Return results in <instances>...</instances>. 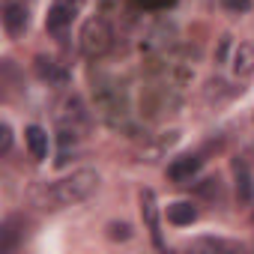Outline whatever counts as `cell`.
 <instances>
[{"label": "cell", "instance_id": "6da1fadb", "mask_svg": "<svg viewBox=\"0 0 254 254\" xmlns=\"http://www.w3.org/2000/svg\"><path fill=\"white\" fill-rule=\"evenodd\" d=\"M96 186H99V174L90 171V168H84V171H75V174H69V177L51 183V186H48V183L36 186V189L30 191V197H33V203L42 206V209H63V206H72V203L87 200V197L96 191Z\"/></svg>", "mask_w": 254, "mask_h": 254}, {"label": "cell", "instance_id": "7a4b0ae2", "mask_svg": "<svg viewBox=\"0 0 254 254\" xmlns=\"http://www.w3.org/2000/svg\"><path fill=\"white\" fill-rule=\"evenodd\" d=\"M57 126H60V141L63 144H75L87 129H90V114H87V108H84V102H81V96H63L60 102H57Z\"/></svg>", "mask_w": 254, "mask_h": 254}, {"label": "cell", "instance_id": "3957f363", "mask_svg": "<svg viewBox=\"0 0 254 254\" xmlns=\"http://www.w3.org/2000/svg\"><path fill=\"white\" fill-rule=\"evenodd\" d=\"M111 39H114V33H111L108 21L105 18H90L81 30V51L87 57H102V54L111 51Z\"/></svg>", "mask_w": 254, "mask_h": 254}, {"label": "cell", "instance_id": "277c9868", "mask_svg": "<svg viewBox=\"0 0 254 254\" xmlns=\"http://www.w3.org/2000/svg\"><path fill=\"white\" fill-rule=\"evenodd\" d=\"M81 9H84V0H51L45 27H48L54 36H66V30H69L72 21L81 15Z\"/></svg>", "mask_w": 254, "mask_h": 254}, {"label": "cell", "instance_id": "5b68a950", "mask_svg": "<svg viewBox=\"0 0 254 254\" xmlns=\"http://www.w3.org/2000/svg\"><path fill=\"white\" fill-rule=\"evenodd\" d=\"M0 15H3V30H6L12 39H18V36L27 33V27H30V12H27V6L21 3V0H3Z\"/></svg>", "mask_w": 254, "mask_h": 254}, {"label": "cell", "instance_id": "8992f818", "mask_svg": "<svg viewBox=\"0 0 254 254\" xmlns=\"http://www.w3.org/2000/svg\"><path fill=\"white\" fill-rule=\"evenodd\" d=\"M141 215L147 221V230L153 236V245L156 248H165V239H162V230H159V206H156V194L150 189L141 191Z\"/></svg>", "mask_w": 254, "mask_h": 254}, {"label": "cell", "instance_id": "52a82bcc", "mask_svg": "<svg viewBox=\"0 0 254 254\" xmlns=\"http://www.w3.org/2000/svg\"><path fill=\"white\" fill-rule=\"evenodd\" d=\"M200 165H203V159L197 156V153H189V156H180V159H174L171 165H168V177L174 180V183H180V186H186V183H191V177L200 171Z\"/></svg>", "mask_w": 254, "mask_h": 254}, {"label": "cell", "instance_id": "ba28073f", "mask_svg": "<svg viewBox=\"0 0 254 254\" xmlns=\"http://www.w3.org/2000/svg\"><path fill=\"white\" fill-rule=\"evenodd\" d=\"M36 75L42 81L54 84V87H66L69 84V72L63 66H57L54 60H48V57H36Z\"/></svg>", "mask_w": 254, "mask_h": 254}, {"label": "cell", "instance_id": "9c48e42d", "mask_svg": "<svg viewBox=\"0 0 254 254\" xmlns=\"http://www.w3.org/2000/svg\"><path fill=\"white\" fill-rule=\"evenodd\" d=\"M233 177H236V197H239L242 203H248V200L254 197V183H251L248 165L239 162V159H233Z\"/></svg>", "mask_w": 254, "mask_h": 254}, {"label": "cell", "instance_id": "30bf717a", "mask_svg": "<svg viewBox=\"0 0 254 254\" xmlns=\"http://www.w3.org/2000/svg\"><path fill=\"white\" fill-rule=\"evenodd\" d=\"M233 75L236 78L254 75V45H248V42L236 45V51H233Z\"/></svg>", "mask_w": 254, "mask_h": 254}, {"label": "cell", "instance_id": "8fae6325", "mask_svg": "<svg viewBox=\"0 0 254 254\" xmlns=\"http://www.w3.org/2000/svg\"><path fill=\"white\" fill-rule=\"evenodd\" d=\"M24 141H27L30 156L36 162H45V156H48V135H45V129H39V126H27Z\"/></svg>", "mask_w": 254, "mask_h": 254}, {"label": "cell", "instance_id": "7c38bea8", "mask_svg": "<svg viewBox=\"0 0 254 254\" xmlns=\"http://www.w3.org/2000/svg\"><path fill=\"white\" fill-rule=\"evenodd\" d=\"M168 221L177 224V227H186V224H194L197 221V209L189 203V200H177L168 206Z\"/></svg>", "mask_w": 254, "mask_h": 254}, {"label": "cell", "instance_id": "4fadbf2b", "mask_svg": "<svg viewBox=\"0 0 254 254\" xmlns=\"http://www.w3.org/2000/svg\"><path fill=\"white\" fill-rule=\"evenodd\" d=\"M108 236L117 239V242H126V239H132V227L126 224V221H123V224L114 221V224H108Z\"/></svg>", "mask_w": 254, "mask_h": 254}, {"label": "cell", "instance_id": "5bb4252c", "mask_svg": "<svg viewBox=\"0 0 254 254\" xmlns=\"http://www.w3.org/2000/svg\"><path fill=\"white\" fill-rule=\"evenodd\" d=\"M221 6H224L227 12H245V9L251 6V0H221Z\"/></svg>", "mask_w": 254, "mask_h": 254}, {"label": "cell", "instance_id": "9a60e30c", "mask_svg": "<svg viewBox=\"0 0 254 254\" xmlns=\"http://www.w3.org/2000/svg\"><path fill=\"white\" fill-rule=\"evenodd\" d=\"M0 135H3V138H0V150L9 153V147H12V129H9L6 123H3V129H0Z\"/></svg>", "mask_w": 254, "mask_h": 254}]
</instances>
